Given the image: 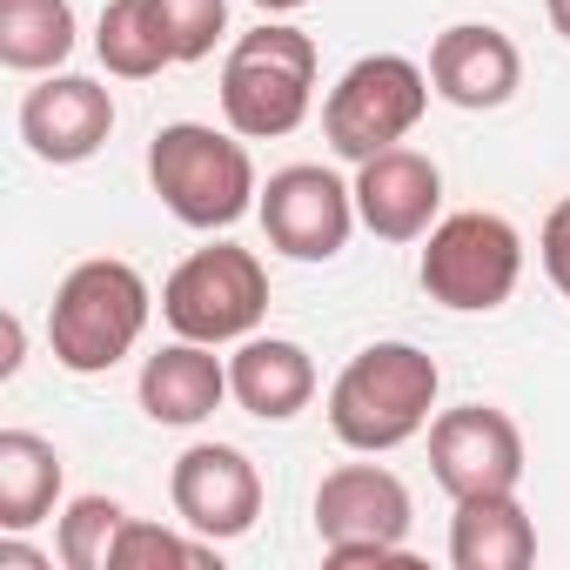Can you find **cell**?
<instances>
[{
  "label": "cell",
  "mask_w": 570,
  "mask_h": 570,
  "mask_svg": "<svg viewBox=\"0 0 570 570\" xmlns=\"http://www.w3.org/2000/svg\"><path fill=\"white\" fill-rule=\"evenodd\" d=\"M436 356L416 350V343H370L363 356H350V370L336 376L330 390V430L336 443L376 456V450H396L410 443L430 410H436Z\"/></svg>",
  "instance_id": "6da1fadb"
},
{
  "label": "cell",
  "mask_w": 570,
  "mask_h": 570,
  "mask_svg": "<svg viewBox=\"0 0 570 570\" xmlns=\"http://www.w3.org/2000/svg\"><path fill=\"white\" fill-rule=\"evenodd\" d=\"M148 282L135 262H115V255H95L81 268H68V282L55 289V309H48V343H55V363L75 370V376H101L115 370L141 330H148Z\"/></svg>",
  "instance_id": "7a4b0ae2"
},
{
  "label": "cell",
  "mask_w": 570,
  "mask_h": 570,
  "mask_svg": "<svg viewBox=\"0 0 570 570\" xmlns=\"http://www.w3.org/2000/svg\"><path fill=\"white\" fill-rule=\"evenodd\" d=\"M148 181L161 208L188 228H228L255 208V161L235 135L202 128V121H168L148 141Z\"/></svg>",
  "instance_id": "3957f363"
},
{
  "label": "cell",
  "mask_w": 570,
  "mask_h": 570,
  "mask_svg": "<svg viewBox=\"0 0 570 570\" xmlns=\"http://www.w3.org/2000/svg\"><path fill=\"white\" fill-rule=\"evenodd\" d=\"M316 101V41L303 28H255L222 61V115L242 141L296 135Z\"/></svg>",
  "instance_id": "277c9868"
},
{
  "label": "cell",
  "mask_w": 570,
  "mask_h": 570,
  "mask_svg": "<svg viewBox=\"0 0 570 570\" xmlns=\"http://www.w3.org/2000/svg\"><path fill=\"white\" fill-rule=\"evenodd\" d=\"M423 296L456 309V316H483V309H503L517 275H523V235L490 215V208H463V215H443L430 228V248H423Z\"/></svg>",
  "instance_id": "5b68a950"
},
{
  "label": "cell",
  "mask_w": 570,
  "mask_h": 570,
  "mask_svg": "<svg viewBox=\"0 0 570 570\" xmlns=\"http://www.w3.org/2000/svg\"><path fill=\"white\" fill-rule=\"evenodd\" d=\"M161 316L175 336L188 343H242L255 336V323L268 316V268L255 262V248H235V242H215V248H195L161 289Z\"/></svg>",
  "instance_id": "8992f818"
},
{
  "label": "cell",
  "mask_w": 570,
  "mask_h": 570,
  "mask_svg": "<svg viewBox=\"0 0 570 570\" xmlns=\"http://www.w3.org/2000/svg\"><path fill=\"white\" fill-rule=\"evenodd\" d=\"M430 108V75L410 55H363L323 101V135L343 161H370L396 148Z\"/></svg>",
  "instance_id": "52a82bcc"
},
{
  "label": "cell",
  "mask_w": 570,
  "mask_h": 570,
  "mask_svg": "<svg viewBox=\"0 0 570 570\" xmlns=\"http://www.w3.org/2000/svg\"><path fill=\"white\" fill-rule=\"evenodd\" d=\"M316 537L330 563H410V490L383 463H343L316 490Z\"/></svg>",
  "instance_id": "ba28073f"
},
{
  "label": "cell",
  "mask_w": 570,
  "mask_h": 570,
  "mask_svg": "<svg viewBox=\"0 0 570 570\" xmlns=\"http://www.w3.org/2000/svg\"><path fill=\"white\" fill-rule=\"evenodd\" d=\"M262 235L296 255V262H330L343 255L350 228H356V188H343L330 168L316 161H296V168H275L268 188H262Z\"/></svg>",
  "instance_id": "9c48e42d"
},
{
  "label": "cell",
  "mask_w": 570,
  "mask_h": 570,
  "mask_svg": "<svg viewBox=\"0 0 570 570\" xmlns=\"http://www.w3.org/2000/svg\"><path fill=\"white\" fill-rule=\"evenodd\" d=\"M430 470L456 503L463 497H503L523 483V430L490 403L443 410L430 423Z\"/></svg>",
  "instance_id": "30bf717a"
},
{
  "label": "cell",
  "mask_w": 570,
  "mask_h": 570,
  "mask_svg": "<svg viewBox=\"0 0 570 570\" xmlns=\"http://www.w3.org/2000/svg\"><path fill=\"white\" fill-rule=\"evenodd\" d=\"M168 497H175V517L195 537H208V543L248 537L255 517H262V476H255V463L235 443H195V450H181L175 476H168Z\"/></svg>",
  "instance_id": "8fae6325"
},
{
  "label": "cell",
  "mask_w": 570,
  "mask_h": 570,
  "mask_svg": "<svg viewBox=\"0 0 570 570\" xmlns=\"http://www.w3.org/2000/svg\"><path fill=\"white\" fill-rule=\"evenodd\" d=\"M108 135H115V101H108V88L88 81V75H48V81L28 88V101H21V141H28L41 161H55V168L88 161Z\"/></svg>",
  "instance_id": "7c38bea8"
},
{
  "label": "cell",
  "mask_w": 570,
  "mask_h": 570,
  "mask_svg": "<svg viewBox=\"0 0 570 570\" xmlns=\"http://www.w3.org/2000/svg\"><path fill=\"white\" fill-rule=\"evenodd\" d=\"M523 81V55L503 28L490 21H463V28H443L436 48H430V88L450 101V108H503Z\"/></svg>",
  "instance_id": "4fadbf2b"
},
{
  "label": "cell",
  "mask_w": 570,
  "mask_h": 570,
  "mask_svg": "<svg viewBox=\"0 0 570 570\" xmlns=\"http://www.w3.org/2000/svg\"><path fill=\"white\" fill-rule=\"evenodd\" d=\"M436 208H443V175H436L430 155H416V148H383V155L356 161V215H363L370 235H383V242H416V235H430Z\"/></svg>",
  "instance_id": "5bb4252c"
},
{
  "label": "cell",
  "mask_w": 570,
  "mask_h": 570,
  "mask_svg": "<svg viewBox=\"0 0 570 570\" xmlns=\"http://www.w3.org/2000/svg\"><path fill=\"white\" fill-rule=\"evenodd\" d=\"M228 396L262 423H289L316 396V363L289 336H242V350L228 363Z\"/></svg>",
  "instance_id": "9a60e30c"
},
{
  "label": "cell",
  "mask_w": 570,
  "mask_h": 570,
  "mask_svg": "<svg viewBox=\"0 0 570 570\" xmlns=\"http://www.w3.org/2000/svg\"><path fill=\"white\" fill-rule=\"evenodd\" d=\"M228 396V370L208 356V343H168L141 363V410L168 430H195L222 410Z\"/></svg>",
  "instance_id": "2e32d148"
},
{
  "label": "cell",
  "mask_w": 570,
  "mask_h": 570,
  "mask_svg": "<svg viewBox=\"0 0 570 570\" xmlns=\"http://www.w3.org/2000/svg\"><path fill=\"white\" fill-rule=\"evenodd\" d=\"M530 557H537V523L517 503V490L456 503V523H450V563L456 570H523Z\"/></svg>",
  "instance_id": "e0dca14e"
},
{
  "label": "cell",
  "mask_w": 570,
  "mask_h": 570,
  "mask_svg": "<svg viewBox=\"0 0 570 570\" xmlns=\"http://www.w3.org/2000/svg\"><path fill=\"white\" fill-rule=\"evenodd\" d=\"M95 55L108 75L121 81H148L161 68L181 61L175 48V14H168V0H108L101 8V28H95Z\"/></svg>",
  "instance_id": "ac0fdd59"
},
{
  "label": "cell",
  "mask_w": 570,
  "mask_h": 570,
  "mask_svg": "<svg viewBox=\"0 0 570 570\" xmlns=\"http://www.w3.org/2000/svg\"><path fill=\"white\" fill-rule=\"evenodd\" d=\"M61 497V450L35 430H0V530H35Z\"/></svg>",
  "instance_id": "d6986e66"
},
{
  "label": "cell",
  "mask_w": 570,
  "mask_h": 570,
  "mask_svg": "<svg viewBox=\"0 0 570 570\" xmlns=\"http://www.w3.org/2000/svg\"><path fill=\"white\" fill-rule=\"evenodd\" d=\"M75 55V8L68 0H0V68L55 75Z\"/></svg>",
  "instance_id": "ffe728a7"
},
{
  "label": "cell",
  "mask_w": 570,
  "mask_h": 570,
  "mask_svg": "<svg viewBox=\"0 0 570 570\" xmlns=\"http://www.w3.org/2000/svg\"><path fill=\"white\" fill-rule=\"evenodd\" d=\"M128 530V510L115 497H75L61 530H55V550L68 570H115V543Z\"/></svg>",
  "instance_id": "44dd1931"
},
{
  "label": "cell",
  "mask_w": 570,
  "mask_h": 570,
  "mask_svg": "<svg viewBox=\"0 0 570 570\" xmlns=\"http://www.w3.org/2000/svg\"><path fill=\"white\" fill-rule=\"evenodd\" d=\"M148 563H188V570H202V563H215V543L208 537L188 543V537H175L161 523H135L128 517V530L115 543V570H148Z\"/></svg>",
  "instance_id": "7402d4cb"
},
{
  "label": "cell",
  "mask_w": 570,
  "mask_h": 570,
  "mask_svg": "<svg viewBox=\"0 0 570 570\" xmlns=\"http://www.w3.org/2000/svg\"><path fill=\"white\" fill-rule=\"evenodd\" d=\"M168 14H175V48L181 61H202L215 48V35L228 28V0H168Z\"/></svg>",
  "instance_id": "603a6c76"
},
{
  "label": "cell",
  "mask_w": 570,
  "mask_h": 570,
  "mask_svg": "<svg viewBox=\"0 0 570 570\" xmlns=\"http://www.w3.org/2000/svg\"><path fill=\"white\" fill-rule=\"evenodd\" d=\"M537 248H543V268H550V282L563 289V303H570V202H557L550 215H543V235H537Z\"/></svg>",
  "instance_id": "cb8c5ba5"
},
{
  "label": "cell",
  "mask_w": 570,
  "mask_h": 570,
  "mask_svg": "<svg viewBox=\"0 0 570 570\" xmlns=\"http://www.w3.org/2000/svg\"><path fill=\"white\" fill-rule=\"evenodd\" d=\"M0 570H48V557H35V550L14 543V530H8V543H0Z\"/></svg>",
  "instance_id": "d4e9b609"
},
{
  "label": "cell",
  "mask_w": 570,
  "mask_h": 570,
  "mask_svg": "<svg viewBox=\"0 0 570 570\" xmlns=\"http://www.w3.org/2000/svg\"><path fill=\"white\" fill-rule=\"evenodd\" d=\"M21 370V316H8V356H0V376Z\"/></svg>",
  "instance_id": "484cf974"
},
{
  "label": "cell",
  "mask_w": 570,
  "mask_h": 570,
  "mask_svg": "<svg viewBox=\"0 0 570 570\" xmlns=\"http://www.w3.org/2000/svg\"><path fill=\"white\" fill-rule=\"evenodd\" d=\"M543 8H550V28L570 41V0H543Z\"/></svg>",
  "instance_id": "4316f807"
},
{
  "label": "cell",
  "mask_w": 570,
  "mask_h": 570,
  "mask_svg": "<svg viewBox=\"0 0 570 570\" xmlns=\"http://www.w3.org/2000/svg\"><path fill=\"white\" fill-rule=\"evenodd\" d=\"M262 14H296V8H309V0H255Z\"/></svg>",
  "instance_id": "83f0119b"
}]
</instances>
